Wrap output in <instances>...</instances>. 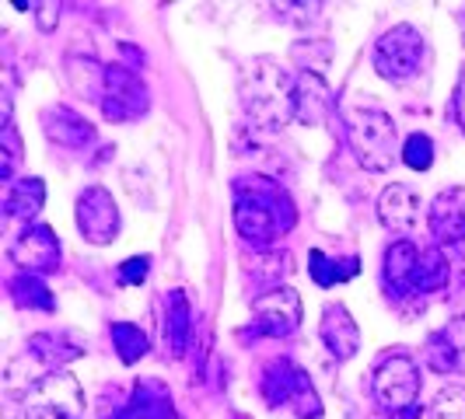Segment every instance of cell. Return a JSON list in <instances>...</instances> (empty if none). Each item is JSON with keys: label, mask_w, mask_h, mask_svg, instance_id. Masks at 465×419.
<instances>
[{"label": "cell", "mask_w": 465, "mask_h": 419, "mask_svg": "<svg viewBox=\"0 0 465 419\" xmlns=\"http://www.w3.org/2000/svg\"><path fill=\"white\" fill-rule=\"evenodd\" d=\"M308 273L319 287H336V283H347L361 273V258L347 256V258H329L322 248H312L308 252Z\"/></svg>", "instance_id": "23"}, {"label": "cell", "mask_w": 465, "mask_h": 419, "mask_svg": "<svg viewBox=\"0 0 465 419\" xmlns=\"http://www.w3.org/2000/svg\"><path fill=\"white\" fill-rule=\"evenodd\" d=\"M232 192L234 228L259 252H270L280 238L298 224V210H294L291 192L266 175H242V179H234Z\"/></svg>", "instance_id": "1"}, {"label": "cell", "mask_w": 465, "mask_h": 419, "mask_svg": "<svg viewBox=\"0 0 465 419\" xmlns=\"http://www.w3.org/2000/svg\"><path fill=\"white\" fill-rule=\"evenodd\" d=\"M259 392H262V398H266L273 409H291L298 419L322 416V402L315 395L308 374H304L294 360H273V364L262 371Z\"/></svg>", "instance_id": "6"}, {"label": "cell", "mask_w": 465, "mask_h": 419, "mask_svg": "<svg viewBox=\"0 0 465 419\" xmlns=\"http://www.w3.org/2000/svg\"><path fill=\"white\" fill-rule=\"evenodd\" d=\"M448 277H451V269H448V258L441 248H423L417 277H413V294H434L448 283Z\"/></svg>", "instance_id": "26"}, {"label": "cell", "mask_w": 465, "mask_h": 419, "mask_svg": "<svg viewBox=\"0 0 465 419\" xmlns=\"http://www.w3.org/2000/svg\"><path fill=\"white\" fill-rule=\"evenodd\" d=\"M193 336V304L186 290H172L164 294V346L175 360H183Z\"/></svg>", "instance_id": "20"}, {"label": "cell", "mask_w": 465, "mask_h": 419, "mask_svg": "<svg viewBox=\"0 0 465 419\" xmlns=\"http://www.w3.org/2000/svg\"><path fill=\"white\" fill-rule=\"evenodd\" d=\"M423 53H427V43L417 28L396 24L374 43V70H378V77H385L392 84H406L410 77L420 73Z\"/></svg>", "instance_id": "7"}, {"label": "cell", "mask_w": 465, "mask_h": 419, "mask_svg": "<svg viewBox=\"0 0 465 419\" xmlns=\"http://www.w3.org/2000/svg\"><path fill=\"white\" fill-rule=\"evenodd\" d=\"M319 336H322V343H326L332 360H350V356H357V349H361V328L350 318V311L343 304L329 301L326 307H322Z\"/></svg>", "instance_id": "17"}, {"label": "cell", "mask_w": 465, "mask_h": 419, "mask_svg": "<svg viewBox=\"0 0 465 419\" xmlns=\"http://www.w3.org/2000/svg\"><path fill=\"white\" fill-rule=\"evenodd\" d=\"M116 419H175V405H172V392L162 381L143 377L137 381L130 402L116 413Z\"/></svg>", "instance_id": "19"}, {"label": "cell", "mask_w": 465, "mask_h": 419, "mask_svg": "<svg viewBox=\"0 0 465 419\" xmlns=\"http://www.w3.org/2000/svg\"><path fill=\"white\" fill-rule=\"evenodd\" d=\"M11 297L18 307H28V311H56V297L49 294L46 279L32 277V273H18V277L7 283Z\"/></svg>", "instance_id": "25"}, {"label": "cell", "mask_w": 465, "mask_h": 419, "mask_svg": "<svg viewBox=\"0 0 465 419\" xmlns=\"http://www.w3.org/2000/svg\"><path fill=\"white\" fill-rule=\"evenodd\" d=\"M371 388H374L378 405L392 419L420 416V388H423V377H420V364L406 349L389 353V356L374 367Z\"/></svg>", "instance_id": "3"}, {"label": "cell", "mask_w": 465, "mask_h": 419, "mask_svg": "<svg viewBox=\"0 0 465 419\" xmlns=\"http://www.w3.org/2000/svg\"><path fill=\"white\" fill-rule=\"evenodd\" d=\"M402 161L413 171H427L434 164V140L427 133H410L406 143H402Z\"/></svg>", "instance_id": "28"}, {"label": "cell", "mask_w": 465, "mask_h": 419, "mask_svg": "<svg viewBox=\"0 0 465 419\" xmlns=\"http://www.w3.org/2000/svg\"><path fill=\"white\" fill-rule=\"evenodd\" d=\"M259 266H262V269H252V273L266 279V283H270V290H273V287H280V279L291 273V256H287V252H280V248H270V252H262Z\"/></svg>", "instance_id": "30"}, {"label": "cell", "mask_w": 465, "mask_h": 419, "mask_svg": "<svg viewBox=\"0 0 465 419\" xmlns=\"http://www.w3.org/2000/svg\"><path fill=\"white\" fill-rule=\"evenodd\" d=\"M336 116V102L319 70H304L294 88V119L304 126H326Z\"/></svg>", "instance_id": "13"}, {"label": "cell", "mask_w": 465, "mask_h": 419, "mask_svg": "<svg viewBox=\"0 0 465 419\" xmlns=\"http://www.w3.org/2000/svg\"><path fill=\"white\" fill-rule=\"evenodd\" d=\"M430 419H465V385H448L430 405Z\"/></svg>", "instance_id": "29"}, {"label": "cell", "mask_w": 465, "mask_h": 419, "mask_svg": "<svg viewBox=\"0 0 465 419\" xmlns=\"http://www.w3.org/2000/svg\"><path fill=\"white\" fill-rule=\"evenodd\" d=\"M252 336L283 339L302 326V294L294 287H273L252 301Z\"/></svg>", "instance_id": "9"}, {"label": "cell", "mask_w": 465, "mask_h": 419, "mask_svg": "<svg viewBox=\"0 0 465 419\" xmlns=\"http://www.w3.org/2000/svg\"><path fill=\"white\" fill-rule=\"evenodd\" d=\"M238 419H242V416H238Z\"/></svg>", "instance_id": "35"}, {"label": "cell", "mask_w": 465, "mask_h": 419, "mask_svg": "<svg viewBox=\"0 0 465 419\" xmlns=\"http://www.w3.org/2000/svg\"><path fill=\"white\" fill-rule=\"evenodd\" d=\"M420 252L410 238H399L385 248V283L396 297H406L413 294V277H417V266H420Z\"/></svg>", "instance_id": "21"}, {"label": "cell", "mask_w": 465, "mask_h": 419, "mask_svg": "<svg viewBox=\"0 0 465 419\" xmlns=\"http://www.w3.org/2000/svg\"><path fill=\"white\" fill-rule=\"evenodd\" d=\"M84 346L67 336V332H39V336H32L28 343H25V353L22 356H15L11 364H18V367H32V385L35 381H43L46 374L53 371H64V364L74 360V356H81ZM28 385V388H32Z\"/></svg>", "instance_id": "12"}, {"label": "cell", "mask_w": 465, "mask_h": 419, "mask_svg": "<svg viewBox=\"0 0 465 419\" xmlns=\"http://www.w3.org/2000/svg\"><path fill=\"white\" fill-rule=\"evenodd\" d=\"M32 11H39L35 22H39L43 32H53V28H56V18H60V7H56V4H32Z\"/></svg>", "instance_id": "33"}, {"label": "cell", "mask_w": 465, "mask_h": 419, "mask_svg": "<svg viewBox=\"0 0 465 419\" xmlns=\"http://www.w3.org/2000/svg\"><path fill=\"white\" fill-rule=\"evenodd\" d=\"M84 388L70 371H53L22 392V419H81Z\"/></svg>", "instance_id": "5"}, {"label": "cell", "mask_w": 465, "mask_h": 419, "mask_svg": "<svg viewBox=\"0 0 465 419\" xmlns=\"http://www.w3.org/2000/svg\"><path fill=\"white\" fill-rule=\"evenodd\" d=\"M427 224L441 245L465 241V186H451L438 192L430 210H427Z\"/></svg>", "instance_id": "14"}, {"label": "cell", "mask_w": 465, "mask_h": 419, "mask_svg": "<svg viewBox=\"0 0 465 419\" xmlns=\"http://www.w3.org/2000/svg\"><path fill=\"white\" fill-rule=\"evenodd\" d=\"M151 109L147 98V84L140 81L137 70L130 67H113L105 70V94H102V116L109 122H134Z\"/></svg>", "instance_id": "8"}, {"label": "cell", "mask_w": 465, "mask_h": 419, "mask_svg": "<svg viewBox=\"0 0 465 419\" xmlns=\"http://www.w3.org/2000/svg\"><path fill=\"white\" fill-rule=\"evenodd\" d=\"M11 262L22 269V273H32V277H46V273H56L60 269V238L49 224H28L7 248Z\"/></svg>", "instance_id": "10"}, {"label": "cell", "mask_w": 465, "mask_h": 419, "mask_svg": "<svg viewBox=\"0 0 465 419\" xmlns=\"http://www.w3.org/2000/svg\"><path fill=\"white\" fill-rule=\"evenodd\" d=\"M109 336H113V346H116L119 360H123L126 367H134L137 360H143L147 349H151L147 336H143V328L134 326V322H113Z\"/></svg>", "instance_id": "27"}, {"label": "cell", "mask_w": 465, "mask_h": 419, "mask_svg": "<svg viewBox=\"0 0 465 419\" xmlns=\"http://www.w3.org/2000/svg\"><path fill=\"white\" fill-rule=\"evenodd\" d=\"M347 140L357 164L368 171H389L396 161L399 130L381 109H353L347 116Z\"/></svg>", "instance_id": "4"}, {"label": "cell", "mask_w": 465, "mask_h": 419, "mask_svg": "<svg viewBox=\"0 0 465 419\" xmlns=\"http://www.w3.org/2000/svg\"><path fill=\"white\" fill-rule=\"evenodd\" d=\"M46 137L56 143V147H67V151H84L94 140V126L81 112H74L70 105H53L46 109Z\"/></svg>", "instance_id": "18"}, {"label": "cell", "mask_w": 465, "mask_h": 419, "mask_svg": "<svg viewBox=\"0 0 465 419\" xmlns=\"http://www.w3.org/2000/svg\"><path fill=\"white\" fill-rule=\"evenodd\" d=\"M105 70L98 60H81V56H67V81L77 94H84L88 102L102 105V94H105Z\"/></svg>", "instance_id": "24"}, {"label": "cell", "mask_w": 465, "mask_h": 419, "mask_svg": "<svg viewBox=\"0 0 465 419\" xmlns=\"http://www.w3.org/2000/svg\"><path fill=\"white\" fill-rule=\"evenodd\" d=\"M378 220H381V228L389 234L406 238L420 220V196L410 186L392 182V186L378 196Z\"/></svg>", "instance_id": "16"}, {"label": "cell", "mask_w": 465, "mask_h": 419, "mask_svg": "<svg viewBox=\"0 0 465 419\" xmlns=\"http://www.w3.org/2000/svg\"><path fill=\"white\" fill-rule=\"evenodd\" d=\"M147 273H151V256H134L119 266L116 279H119V287H140V283L147 279Z\"/></svg>", "instance_id": "32"}, {"label": "cell", "mask_w": 465, "mask_h": 419, "mask_svg": "<svg viewBox=\"0 0 465 419\" xmlns=\"http://www.w3.org/2000/svg\"><path fill=\"white\" fill-rule=\"evenodd\" d=\"M77 231L92 245H113L119 234V207L113 192L102 186H88L77 196Z\"/></svg>", "instance_id": "11"}, {"label": "cell", "mask_w": 465, "mask_h": 419, "mask_svg": "<svg viewBox=\"0 0 465 419\" xmlns=\"http://www.w3.org/2000/svg\"><path fill=\"white\" fill-rule=\"evenodd\" d=\"M294 88L298 81L273 56H259L238 77V102L252 130L277 133L294 119Z\"/></svg>", "instance_id": "2"}, {"label": "cell", "mask_w": 465, "mask_h": 419, "mask_svg": "<svg viewBox=\"0 0 465 419\" xmlns=\"http://www.w3.org/2000/svg\"><path fill=\"white\" fill-rule=\"evenodd\" d=\"M43 203H46V186H43V179H22V182H15V186L7 189L4 213H7V220H22L25 228H28V220L43 210Z\"/></svg>", "instance_id": "22"}, {"label": "cell", "mask_w": 465, "mask_h": 419, "mask_svg": "<svg viewBox=\"0 0 465 419\" xmlns=\"http://www.w3.org/2000/svg\"><path fill=\"white\" fill-rule=\"evenodd\" d=\"M423 360L438 374H465V315L427 339Z\"/></svg>", "instance_id": "15"}, {"label": "cell", "mask_w": 465, "mask_h": 419, "mask_svg": "<svg viewBox=\"0 0 465 419\" xmlns=\"http://www.w3.org/2000/svg\"><path fill=\"white\" fill-rule=\"evenodd\" d=\"M18 161H22V140H18L15 122L7 119V122H4V164H0V179H4V182H11Z\"/></svg>", "instance_id": "31"}, {"label": "cell", "mask_w": 465, "mask_h": 419, "mask_svg": "<svg viewBox=\"0 0 465 419\" xmlns=\"http://www.w3.org/2000/svg\"><path fill=\"white\" fill-rule=\"evenodd\" d=\"M455 122L462 126V133H465V70H462V77H459V84H455Z\"/></svg>", "instance_id": "34"}]
</instances>
